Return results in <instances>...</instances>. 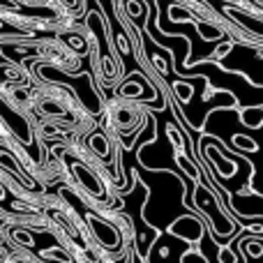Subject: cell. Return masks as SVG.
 I'll list each match as a JSON object with an SVG mask.
<instances>
[{
  "label": "cell",
  "instance_id": "cell-1",
  "mask_svg": "<svg viewBox=\"0 0 263 263\" xmlns=\"http://www.w3.org/2000/svg\"><path fill=\"white\" fill-rule=\"evenodd\" d=\"M86 229L92 245L102 254L111 256L114 261L127 256L129 245L134 242V227L125 215H100L88 213L86 215Z\"/></svg>",
  "mask_w": 263,
  "mask_h": 263
},
{
  "label": "cell",
  "instance_id": "cell-2",
  "mask_svg": "<svg viewBox=\"0 0 263 263\" xmlns=\"http://www.w3.org/2000/svg\"><path fill=\"white\" fill-rule=\"evenodd\" d=\"M196 203H199L201 208H203L205 213H208L210 224H213L215 233H219V236H229V233L233 231V224L229 222V219L224 217L222 213H219L217 203H215V199L208 194V192H203V190H199V192H196Z\"/></svg>",
  "mask_w": 263,
  "mask_h": 263
},
{
  "label": "cell",
  "instance_id": "cell-3",
  "mask_svg": "<svg viewBox=\"0 0 263 263\" xmlns=\"http://www.w3.org/2000/svg\"><path fill=\"white\" fill-rule=\"evenodd\" d=\"M168 231L178 238H185L190 242H199L201 236H203V224L199 222L196 217H180L168 227Z\"/></svg>",
  "mask_w": 263,
  "mask_h": 263
},
{
  "label": "cell",
  "instance_id": "cell-4",
  "mask_svg": "<svg viewBox=\"0 0 263 263\" xmlns=\"http://www.w3.org/2000/svg\"><path fill=\"white\" fill-rule=\"evenodd\" d=\"M242 120H245L247 127H261L263 125V104L247 106V109L242 111Z\"/></svg>",
  "mask_w": 263,
  "mask_h": 263
},
{
  "label": "cell",
  "instance_id": "cell-5",
  "mask_svg": "<svg viewBox=\"0 0 263 263\" xmlns=\"http://www.w3.org/2000/svg\"><path fill=\"white\" fill-rule=\"evenodd\" d=\"M9 263H49L40 256H28V254H12V261Z\"/></svg>",
  "mask_w": 263,
  "mask_h": 263
},
{
  "label": "cell",
  "instance_id": "cell-6",
  "mask_svg": "<svg viewBox=\"0 0 263 263\" xmlns=\"http://www.w3.org/2000/svg\"><path fill=\"white\" fill-rule=\"evenodd\" d=\"M3 236H5V229H3V224H0V240H3Z\"/></svg>",
  "mask_w": 263,
  "mask_h": 263
},
{
  "label": "cell",
  "instance_id": "cell-7",
  "mask_svg": "<svg viewBox=\"0 0 263 263\" xmlns=\"http://www.w3.org/2000/svg\"><path fill=\"white\" fill-rule=\"evenodd\" d=\"M143 263H145V261H143Z\"/></svg>",
  "mask_w": 263,
  "mask_h": 263
}]
</instances>
